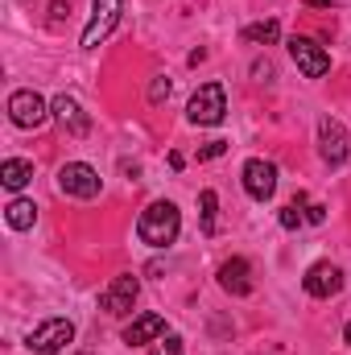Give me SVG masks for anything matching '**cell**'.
I'll return each instance as SVG.
<instances>
[{
	"mask_svg": "<svg viewBox=\"0 0 351 355\" xmlns=\"http://www.w3.org/2000/svg\"><path fill=\"white\" fill-rule=\"evenodd\" d=\"M153 355H186V347H182V339H178V335H166V339H157V343H153Z\"/></svg>",
	"mask_w": 351,
	"mask_h": 355,
	"instance_id": "ffe728a7",
	"label": "cell"
},
{
	"mask_svg": "<svg viewBox=\"0 0 351 355\" xmlns=\"http://www.w3.org/2000/svg\"><path fill=\"white\" fill-rule=\"evenodd\" d=\"M120 12H124V0H91V21L83 25L79 46H83V50H95V46L120 25Z\"/></svg>",
	"mask_w": 351,
	"mask_h": 355,
	"instance_id": "277c9868",
	"label": "cell"
},
{
	"mask_svg": "<svg viewBox=\"0 0 351 355\" xmlns=\"http://www.w3.org/2000/svg\"><path fill=\"white\" fill-rule=\"evenodd\" d=\"M4 219H8L12 232H29V227L37 223V207H33L29 198H12V202L4 207Z\"/></svg>",
	"mask_w": 351,
	"mask_h": 355,
	"instance_id": "2e32d148",
	"label": "cell"
},
{
	"mask_svg": "<svg viewBox=\"0 0 351 355\" xmlns=\"http://www.w3.org/2000/svg\"><path fill=\"white\" fill-rule=\"evenodd\" d=\"M343 339H348V347H351V322H348V327H343Z\"/></svg>",
	"mask_w": 351,
	"mask_h": 355,
	"instance_id": "484cf974",
	"label": "cell"
},
{
	"mask_svg": "<svg viewBox=\"0 0 351 355\" xmlns=\"http://www.w3.org/2000/svg\"><path fill=\"white\" fill-rule=\"evenodd\" d=\"M46 116H54V112L37 91H12L8 95V120L17 128H37V124H46Z\"/></svg>",
	"mask_w": 351,
	"mask_h": 355,
	"instance_id": "8992f818",
	"label": "cell"
},
{
	"mask_svg": "<svg viewBox=\"0 0 351 355\" xmlns=\"http://www.w3.org/2000/svg\"><path fill=\"white\" fill-rule=\"evenodd\" d=\"M29 178H33V162H25V157L0 162V186H4V190H25Z\"/></svg>",
	"mask_w": 351,
	"mask_h": 355,
	"instance_id": "9a60e30c",
	"label": "cell"
},
{
	"mask_svg": "<svg viewBox=\"0 0 351 355\" xmlns=\"http://www.w3.org/2000/svg\"><path fill=\"white\" fill-rule=\"evenodd\" d=\"M75 343V322L71 318H46L37 331H29V339H25V347L37 355H58L62 347H71Z\"/></svg>",
	"mask_w": 351,
	"mask_h": 355,
	"instance_id": "3957f363",
	"label": "cell"
},
{
	"mask_svg": "<svg viewBox=\"0 0 351 355\" xmlns=\"http://www.w3.org/2000/svg\"><path fill=\"white\" fill-rule=\"evenodd\" d=\"M178 232H182V211H178L174 202H166V198L149 202L141 211V219H137V236L149 248H170L178 240Z\"/></svg>",
	"mask_w": 351,
	"mask_h": 355,
	"instance_id": "6da1fadb",
	"label": "cell"
},
{
	"mask_svg": "<svg viewBox=\"0 0 351 355\" xmlns=\"http://www.w3.org/2000/svg\"><path fill=\"white\" fill-rule=\"evenodd\" d=\"M162 335H166V318H162V314H137V318L124 327L120 339H124L128 347H145V343H157Z\"/></svg>",
	"mask_w": 351,
	"mask_h": 355,
	"instance_id": "5bb4252c",
	"label": "cell"
},
{
	"mask_svg": "<svg viewBox=\"0 0 351 355\" xmlns=\"http://www.w3.org/2000/svg\"><path fill=\"white\" fill-rule=\"evenodd\" d=\"M252 75H257V79H268V75H273V67H268V62H252Z\"/></svg>",
	"mask_w": 351,
	"mask_h": 355,
	"instance_id": "cb8c5ba5",
	"label": "cell"
},
{
	"mask_svg": "<svg viewBox=\"0 0 351 355\" xmlns=\"http://www.w3.org/2000/svg\"><path fill=\"white\" fill-rule=\"evenodd\" d=\"M58 190L71 194V198H95L103 190V178H99V170H91L87 162H67L58 170Z\"/></svg>",
	"mask_w": 351,
	"mask_h": 355,
	"instance_id": "5b68a950",
	"label": "cell"
},
{
	"mask_svg": "<svg viewBox=\"0 0 351 355\" xmlns=\"http://www.w3.org/2000/svg\"><path fill=\"white\" fill-rule=\"evenodd\" d=\"M244 37H248V42H264V46H273V42L281 37V25H277V21H261V25H248V29H244Z\"/></svg>",
	"mask_w": 351,
	"mask_h": 355,
	"instance_id": "ac0fdd59",
	"label": "cell"
},
{
	"mask_svg": "<svg viewBox=\"0 0 351 355\" xmlns=\"http://www.w3.org/2000/svg\"><path fill=\"white\" fill-rule=\"evenodd\" d=\"M244 190H248V198L268 202L273 190H277V166L264 162V157H248L244 162Z\"/></svg>",
	"mask_w": 351,
	"mask_h": 355,
	"instance_id": "30bf717a",
	"label": "cell"
},
{
	"mask_svg": "<svg viewBox=\"0 0 351 355\" xmlns=\"http://www.w3.org/2000/svg\"><path fill=\"white\" fill-rule=\"evenodd\" d=\"M198 207H203V211H198V223H203V232H207V236H215V211H219V198H215V190H203V194H198Z\"/></svg>",
	"mask_w": 351,
	"mask_h": 355,
	"instance_id": "e0dca14e",
	"label": "cell"
},
{
	"mask_svg": "<svg viewBox=\"0 0 351 355\" xmlns=\"http://www.w3.org/2000/svg\"><path fill=\"white\" fill-rule=\"evenodd\" d=\"M219 289L232 293V297H248L252 293V265L244 257H232L219 265Z\"/></svg>",
	"mask_w": 351,
	"mask_h": 355,
	"instance_id": "7c38bea8",
	"label": "cell"
},
{
	"mask_svg": "<svg viewBox=\"0 0 351 355\" xmlns=\"http://www.w3.org/2000/svg\"><path fill=\"white\" fill-rule=\"evenodd\" d=\"M318 153H323L327 166H343V162H348V153H351L348 128H343L335 116H323V120H318Z\"/></svg>",
	"mask_w": 351,
	"mask_h": 355,
	"instance_id": "9c48e42d",
	"label": "cell"
},
{
	"mask_svg": "<svg viewBox=\"0 0 351 355\" xmlns=\"http://www.w3.org/2000/svg\"><path fill=\"white\" fill-rule=\"evenodd\" d=\"M166 95H170V79H153V87H149V99H153V103H162Z\"/></svg>",
	"mask_w": 351,
	"mask_h": 355,
	"instance_id": "7402d4cb",
	"label": "cell"
},
{
	"mask_svg": "<svg viewBox=\"0 0 351 355\" xmlns=\"http://www.w3.org/2000/svg\"><path fill=\"white\" fill-rule=\"evenodd\" d=\"M50 112H54V120H58L71 137H87V132H91V116L79 107V99H75V95H58V99L50 103Z\"/></svg>",
	"mask_w": 351,
	"mask_h": 355,
	"instance_id": "4fadbf2b",
	"label": "cell"
},
{
	"mask_svg": "<svg viewBox=\"0 0 351 355\" xmlns=\"http://www.w3.org/2000/svg\"><path fill=\"white\" fill-rule=\"evenodd\" d=\"M137 297H141V281L132 277V272H124V277H116L103 293H99V310L103 314H132V306H137Z\"/></svg>",
	"mask_w": 351,
	"mask_h": 355,
	"instance_id": "52a82bcc",
	"label": "cell"
},
{
	"mask_svg": "<svg viewBox=\"0 0 351 355\" xmlns=\"http://www.w3.org/2000/svg\"><path fill=\"white\" fill-rule=\"evenodd\" d=\"M223 116H228L223 83H203L190 95V103H186V120L198 124V128H215V124H223Z\"/></svg>",
	"mask_w": 351,
	"mask_h": 355,
	"instance_id": "7a4b0ae2",
	"label": "cell"
},
{
	"mask_svg": "<svg viewBox=\"0 0 351 355\" xmlns=\"http://www.w3.org/2000/svg\"><path fill=\"white\" fill-rule=\"evenodd\" d=\"M302 285H306V293H310V297H335V293L343 289V268L331 265V261H318V265L306 268Z\"/></svg>",
	"mask_w": 351,
	"mask_h": 355,
	"instance_id": "8fae6325",
	"label": "cell"
},
{
	"mask_svg": "<svg viewBox=\"0 0 351 355\" xmlns=\"http://www.w3.org/2000/svg\"><path fill=\"white\" fill-rule=\"evenodd\" d=\"M306 219H310V223H323V219H327V207H318V202L306 207Z\"/></svg>",
	"mask_w": 351,
	"mask_h": 355,
	"instance_id": "603a6c76",
	"label": "cell"
},
{
	"mask_svg": "<svg viewBox=\"0 0 351 355\" xmlns=\"http://www.w3.org/2000/svg\"><path fill=\"white\" fill-rule=\"evenodd\" d=\"M302 211H306V194H298V198H293V202H289V207L281 211V227H285V232H293V227H298V223L306 219Z\"/></svg>",
	"mask_w": 351,
	"mask_h": 355,
	"instance_id": "d6986e66",
	"label": "cell"
},
{
	"mask_svg": "<svg viewBox=\"0 0 351 355\" xmlns=\"http://www.w3.org/2000/svg\"><path fill=\"white\" fill-rule=\"evenodd\" d=\"M223 153H228V141H211L207 149H198V157H203V162H215V157H223Z\"/></svg>",
	"mask_w": 351,
	"mask_h": 355,
	"instance_id": "44dd1931",
	"label": "cell"
},
{
	"mask_svg": "<svg viewBox=\"0 0 351 355\" xmlns=\"http://www.w3.org/2000/svg\"><path fill=\"white\" fill-rule=\"evenodd\" d=\"M289 58L298 62V71L306 79H323L331 71V54L318 42H310V37H289Z\"/></svg>",
	"mask_w": 351,
	"mask_h": 355,
	"instance_id": "ba28073f",
	"label": "cell"
},
{
	"mask_svg": "<svg viewBox=\"0 0 351 355\" xmlns=\"http://www.w3.org/2000/svg\"><path fill=\"white\" fill-rule=\"evenodd\" d=\"M310 8H331V0H306Z\"/></svg>",
	"mask_w": 351,
	"mask_h": 355,
	"instance_id": "d4e9b609",
	"label": "cell"
}]
</instances>
